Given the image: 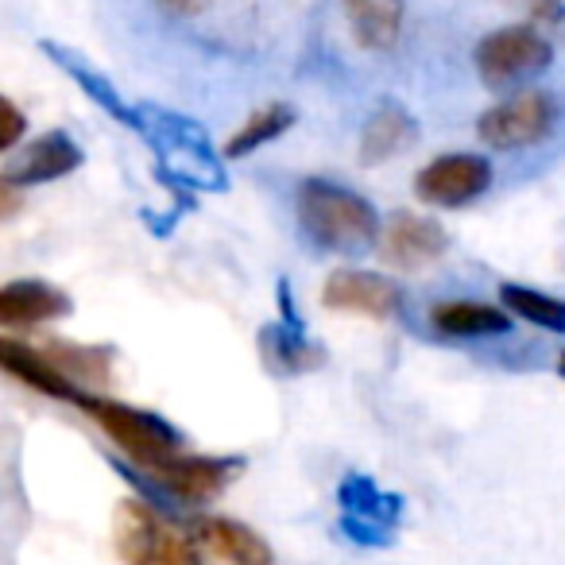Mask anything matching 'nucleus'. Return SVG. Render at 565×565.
Returning <instances> with one entry per match:
<instances>
[{
	"mask_svg": "<svg viewBox=\"0 0 565 565\" xmlns=\"http://www.w3.org/2000/svg\"><path fill=\"white\" fill-rule=\"evenodd\" d=\"M132 132L148 143L159 171L174 186L190 194H225L228 190L225 159L213 151L210 132L194 117H182L163 105H136Z\"/></svg>",
	"mask_w": 565,
	"mask_h": 565,
	"instance_id": "nucleus-1",
	"label": "nucleus"
},
{
	"mask_svg": "<svg viewBox=\"0 0 565 565\" xmlns=\"http://www.w3.org/2000/svg\"><path fill=\"white\" fill-rule=\"evenodd\" d=\"M295 217L322 256H364L380 244V213L356 190L330 179H307L295 194Z\"/></svg>",
	"mask_w": 565,
	"mask_h": 565,
	"instance_id": "nucleus-2",
	"label": "nucleus"
},
{
	"mask_svg": "<svg viewBox=\"0 0 565 565\" xmlns=\"http://www.w3.org/2000/svg\"><path fill=\"white\" fill-rule=\"evenodd\" d=\"M113 546L125 565H205L198 539L171 523L148 500H120L113 515Z\"/></svg>",
	"mask_w": 565,
	"mask_h": 565,
	"instance_id": "nucleus-3",
	"label": "nucleus"
},
{
	"mask_svg": "<svg viewBox=\"0 0 565 565\" xmlns=\"http://www.w3.org/2000/svg\"><path fill=\"white\" fill-rule=\"evenodd\" d=\"M78 411L102 426V434L128 457V461H132L136 472H143V469H151V465L167 461V457L182 454V434L174 430L167 418L151 415V411L128 407V403L105 399V395H94V392L82 395Z\"/></svg>",
	"mask_w": 565,
	"mask_h": 565,
	"instance_id": "nucleus-4",
	"label": "nucleus"
},
{
	"mask_svg": "<svg viewBox=\"0 0 565 565\" xmlns=\"http://www.w3.org/2000/svg\"><path fill=\"white\" fill-rule=\"evenodd\" d=\"M477 74L488 89H511L519 82L534 78V74L550 71L554 63V47H550L546 32L531 24H508L488 32L472 51Z\"/></svg>",
	"mask_w": 565,
	"mask_h": 565,
	"instance_id": "nucleus-5",
	"label": "nucleus"
},
{
	"mask_svg": "<svg viewBox=\"0 0 565 565\" xmlns=\"http://www.w3.org/2000/svg\"><path fill=\"white\" fill-rule=\"evenodd\" d=\"M244 469L241 457H205V454H174L167 461L151 465V469L136 472L151 492H159L163 500L182 503V508H202L213 503L228 484L236 480V472Z\"/></svg>",
	"mask_w": 565,
	"mask_h": 565,
	"instance_id": "nucleus-6",
	"label": "nucleus"
},
{
	"mask_svg": "<svg viewBox=\"0 0 565 565\" xmlns=\"http://www.w3.org/2000/svg\"><path fill=\"white\" fill-rule=\"evenodd\" d=\"M557 125V102L546 89H519L480 113L477 136L495 151H523L542 143Z\"/></svg>",
	"mask_w": 565,
	"mask_h": 565,
	"instance_id": "nucleus-7",
	"label": "nucleus"
},
{
	"mask_svg": "<svg viewBox=\"0 0 565 565\" xmlns=\"http://www.w3.org/2000/svg\"><path fill=\"white\" fill-rule=\"evenodd\" d=\"M341 503V534H349L361 546H387L395 539V526L403 519V495L384 492L364 472H349L338 488Z\"/></svg>",
	"mask_w": 565,
	"mask_h": 565,
	"instance_id": "nucleus-8",
	"label": "nucleus"
},
{
	"mask_svg": "<svg viewBox=\"0 0 565 565\" xmlns=\"http://www.w3.org/2000/svg\"><path fill=\"white\" fill-rule=\"evenodd\" d=\"M488 186H492V163L472 151L438 156L415 174V194L438 210H461V205L477 202Z\"/></svg>",
	"mask_w": 565,
	"mask_h": 565,
	"instance_id": "nucleus-9",
	"label": "nucleus"
},
{
	"mask_svg": "<svg viewBox=\"0 0 565 565\" xmlns=\"http://www.w3.org/2000/svg\"><path fill=\"white\" fill-rule=\"evenodd\" d=\"M322 302L330 310H345V315H364V318H376V322H387V318L399 315L403 291L399 282H392L387 275L345 267V271H333L326 279Z\"/></svg>",
	"mask_w": 565,
	"mask_h": 565,
	"instance_id": "nucleus-10",
	"label": "nucleus"
},
{
	"mask_svg": "<svg viewBox=\"0 0 565 565\" xmlns=\"http://www.w3.org/2000/svg\"><path fill=\"white\" fill-rule=\"evenodd\" d=\"M449 252V233L434 217L395 213L380 233V256L399 271H423Z\"/></svg>",
	"mask_w": 565,
	"mask_h": 565,
	"instance_id": "nucleus-11",
	"label": "nucleus"
},
{
	"mask_svg": "<svg viewBox=\"0 0 565 565\" xmlns=\"http://www.w3.org/2000/svg\"><path fill=\"white\" fill-rule=\"evenodd\" d=\"M74 310V299L47 279H12L0 287V326L4 330H32L58 322Z\"/></svg>",
	"mask_w": 565,
	"mask_h": 565,
	"instance_id": "nucleus-12",
	"label": "nucleus"
},
{
	"mask_svg": "<svg viewBox=\"0 0 565 565\" xmlns=\"http://www.w3.org/2000/svg\"><path fill=\"white\" fill-rule=\"evenodd\" d=\"M82 163H86V151H82V143L74 140L71 132L55 128V132L35 136V140L20 151L17 163H12L4 174H9L17 186L28 190V186H43V182L66 179V174H74Z\"/></svg>",
	"mask_w": 565,
	"mask_h": 565,
	"instance_id": "nucleus-13",
	"label": "nucleus"
},
{
	"mask_svg": "<svg viewBox=\"0 0 565 565\" xmlns=\"http://www.w3.org/2000/svg\"><path fill=\"white\" fill-rule=\"evenodd\" d=\"M0 372H9L17 384L32 387V392L47 395V399L74 403V407H78V399L86 395L51 364L43 345H24V341H17V338H0Z\"/></svg>",
	"mask_w": 565,
	"mask_h": 565,
	"instance_id": "nucleus-14",
	"label": "nucleus"
},
{
	"mask_svg": "<svg viewBox=\"0 0 565 565\" xmlns=\"http://www.w3.org/2000/svg\"><path fill=\"white\" fill-rule=\"evenodd\" d=\"M190 534L228 565H275V550L267 546L264 534L228 515H198Z\"/></svg>",
	"mask_w": 565,
	"mask_h": 565,
	"instance_id": "nucleus-15",
	"label": "nucleus"
},
{
	"mask_svg": "<svg viewBox=\"0 0 565 565\" xmlns=\"http://www.w3.org/2000/svg\"><path fill=\"white\" fill-rule=\"evenodd\" d=\"M40 51L51 58V63L58 66V71L66 74V78L74 82V86L82 89V94L89 97V102L97 105V109L105 113V117H113L117 125H125V128L136 125V105H128L125 97H120L117 89H113V82L105 78V74H97L94 66L86 63V58L74 55V51H66V47H58V43H51V40H43Z\"/></svg>",
	"mask_w": 565,
	"mask_h": 565,
	"instance_id": "nucleus-16",
	"label": "nucleus"
},
{
	"mask_svg": "<svg viewBox=\"0 0 565 565\" xmlns=\"http://www.w3.org/2000/svg\"><path fill=\"white\" fill-rule=\"evenodd\" d=\"M259 353H264L267 369L282 372V376H302L326 364V349L307 338V326L291 322H271L259 330Z\"/></svg>",
	"mask_w": 565,
	"mask_h": 565,
	"instance_id": "nucleus-17",
	"label": "nucleus"
},
{
	"mask_svg": "<svg viewBox=\"0 0 565 565\" xmlns=\"http://www.w3.org/2000/svg\"><path fill=\"white\" fill-rule=\"evenodd\" d=\"M418 140V120L411 117L403 105L384 102L369 120H364L361 132V163L380 167L387 159H395L399 151H407Z\"/></svg>",
	"mask_w": 565,
	"mask_h": 565,
	"instance_id": "nucleus-18",
	"label": "nucleus"
},
{
	"mask_svg": "<svg viewBox=\"0 0 565 565\" xmlns=\"http://www.w3.org/2000/svg\"><path fill=\"white\" fill-rule=\"evenodd\" d=\"M430 326L441 338H503L511 330V315L503 307H488V302H472V299H454V302H438L430 310Z\"/></svg>",
	"mask_w": 565,
	"mask_h": 565,
	"instance_id": "nucleus-19",
	"label": "nucleus"
},
{
	"mask_svg": "<svg viewBox=\"0 0 565 565\" xmlns=\"http://www.w3.org/2000/svg\"><path fill=\"white\" fill-rule=\"evenodd\" d=\"M349 32L364 51H392L403 35V0H341Z\"/></svg>",
	"mask_w": 565,
	"mask_h": 565,
	"instance_id": "nucleus-20",
	"label": "nucleus"
},
{
	"mask_svg": "<svg viewBox=\"0 0 565 565\" xmlns=\"http://www.w3.org/2000/svg\"><path fill=\"white\" fill-rule=\"evenodd\" d=\"M43 353L51 356L58 372L71 380L74 387L89 392L113 380V349L109 345H74V341H43Z\"/></svg>",
	"mask_w": 565,
	"mask_h": 565,
	"instance_id": "nucleus-21",
	"label": "nucleus"
},
{
	"mask_svg": "<svg viewBox=\"0 0 565 565\" xmlns=\"http://www.w3.org/2000/svg\"><path fill=\"white\" fill-rule=\"evenodd\" d=\"M295 128V109L291 105H264L259 113H252L248 120H244L241 128H236L233 136H228L225 143V159H244L252 156V151L267 148V143H275L279 136H287Z\"/></svg>",
	"mask_w": 565,
	"mask_h": 565,
	"instance_id": "nucleus-22",
	"label": "nucleus"
},
{
	"mask_svg": "<svg viewBox=\"0 0 565 565\" xmlns=\"http://www.w3.org/2000/svg\"><path fill=\"white\" fill-rule=\"evenodd\" d=\"M500 302L511 318H523V322L539 326L546 333H565V302L554 295L531 291V287H519V282H503Z\"/></svg>",
	"mask_w": 565,
	"mask_h": 565,
	"instance_id": "nucleus-23",
	"label": "nucleus"
},
{
	"mask_svg": "<svg viewBox=\"0 0 565 565\" xmlns=\"http://www.w3.org/2000/svg\"><path fill=\"white\" fill-rule=\"evenodd\" d=\"M523 9L526 24L539 28V32H557L565 24V0H515Z\"/></svg>",
	"mask_w": 565,
	"mask_h": 565,
	"instance_id": "nucleus-24",
	"label": "nucleus"
},
{
	"mask_svg": "<svg viewBox=\"0 0 565 565\" xmlns=\"http://www.w3.org/2000/svg\"><path fill=\"white\" fill-rule=\"evenodd\" d=\"M24 136H28V113L20 109L17 102H9V97L0 94V156L17 148Z\"/></svg>",
	"mask_w": 565,
	"mask_h": 565,
	"instance_id": "nucleus-25",
	"label": "nucleus"
},
{
	"mask_svg": "<svg viewBox=\"0 0 565 565\" xmlns=\"http://www.w3.org/2000/svg\"><path fill=\"white\" fill-rule=\"evenodd\" d=\"M20 210H24V186H17L9 174H0V221L17 217Z\"/></svg>",
	"mask_w": 565,
	"mask_h": 565,
	"instance_id": "nucleus-26",
	"label": "nucleus"
},
{
	"mask_svg": "<svg viewBox=\"0 0 565 565\" xmlns=\"http://www.w3.org/2000/svg\"><path fill=\"white\" fill-rule=\"evenodd\" d=\"M171 17H198V12H205L213 4V0H159Z\"/></svg>",
	"mask_w": 565,
	"mask_h": 565,
	"instance_id": "nucleus-27",
	"label": "nucleus"
},
{
	"mask_svg": "<svg viewBox=\"0 0 565 565\" xmlns=\"http://www.w3.org/2000/svg\"><path fill=\"white\" fill-rule=\"evenodd\" d=\"M557 372H562V380H565V353L557 356Z\"/></svg>",
	"mask_w": 565,
	"mask_h": 565,
	"instance_id": "nucleus-28",
	"label": "nucleus"
}]
</instances>
